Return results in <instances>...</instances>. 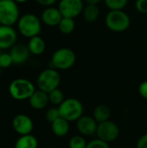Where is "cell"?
<instances>
[{
    "label": "cell",
    "mask_w": 147,
    "mask_h": 148,
    "mask_svg": "<svg viewBox=\"0 0 147 148\" xmlns=\"http://www.w3.org/2000/svg\"><path fill=\"white\" fill-rule=\"evenodd\" d=\"M136 148H147V134L142 135L137 142Z\"/></svg>",
    "instance_id": "cell-30"
},
{
    "label": "cell",
    "mask_w": 147,
    "mask_h": 148,
    "mask_svg": "<svg viewBox=\"0 0 147 148\" xmlns=\"http://www.w3.org/2000/svg\"><path fill=\"white\" fill-rule=\"evenodd\" d=\"M35 1L43 6H50V5L54 4L57 0H35Z\"/></svg>",
    "instance_id": "cell-31"
},
{
    "label": "cell",
    "mask_w": 147,
    "mask_h": 148,
    "mask_svg": "<svg viewBox=\"0 0 147 148\" xmlns=\"http://www.w3.org/2000/svg\"><path fill=\"white\" fill-rule=\"evenodd\" d=\"M139 95L144 98L147 100V81L143 82L139 87Z\"/></svg>",
    "instance_id": "cell-29"
},
{
    "label": "cell",
    "mask_w": 147,
    "mask_h": 148,
    "mask_svg": "<svg viewBox=\"0 0 147 148\" xmlns=\"http://www.w3.org/2000/svg\"><path fill=\"white\" fill-rule=\"evenodd\" d=\"M61 117L68 121H75L82 116L84 108L82 103L75 98L65 99L58 107Z\"/></svg>",
    "instance_id": "cell-3"
},
{
    "label": "cell",
    "mask_w": 147,
    "mask_h": 148,
    "mask_svg": "<svg viewBox=\"0 0 147 148\" xmlns=\"http://www.w3.org/2000/svg\"><path fill=\"white\" fill-rule=\"evenodd\" d=\"M135 7L139 13L147 14V0H137Z\"/></svg>",
    "instance_id": "cell-28"
},
{
    "label": "cell",
    "mask_w": 147,
    "mask_h": 148,
    "mask_svg": "<svg viewBox=\"0 0 147 148\" xmlns=\"http://www.w3.org/2000/svg\"><path fill=\"white\" fill-rule=\"evenodd\" d=\"M88 143L86 140L81 135H75L73 136L68 143L69 148H86Z\"/></svg>",
    "instance_id": "cell-24"
},
{
    "label": "cell",
    "mask_w": 147,
    "mask_h": 148,
    "mask_svg": "<svg viewBox=\"0 0 147 148\" xmlns=\"http://www.w3.org/2000/svg\"><path fill=\"white\" fill-rule=\"evenodd\" d=\"M28 48L29 49L30 54L39 56L44 52L46 49V44L44 40L40 36H36L29 38V41L28 42Z\"/></svg>",
    "instance_id": "cell-17"
},
{
    "label": "cell",
    "mask_w": 147,
    "mask_h": 148,
    "mask_svg": "<svg viewBox=\"0 0 147 148\" xmlns=\"http://www.w3.org/2000/svg\"><path fill=\"white\" fill-rule=\"evenodd\" d=\"M84 19L88 23H94L100 16V8L97 4H87L82 11Z\"/></svg>",
    "instance_id": "cell-20"
},
{
    "label": "cell",
    "mask_w": 147,
    "mask_h": 148,
    "mask_svg": "<svg viewBox=\"0 0 147 148\" xmlns=\"http://www.w3.org/2000/svg\"><path fill=\"white\" fill-rule=\"evenodd\" d=\"M76 61L75 52L68 48H61L54 52L51 58V64L56 69L66 70L74 66Z\"/></svg>",
    "instance_id": "cell-5"
},
{
    "label": "cell",
    "mask_w": 147,
    "mask_h": 148,
    "mask_svg": "<svg viewBox=\"0 0 147 148\" xmlns=\"http://www.w3.org/2000/svg\"><path fill=\"white\" fill-rule=\"evenodd\" d=\"M45 117H46V120L49 122H50V123L54 122L55 120H57L59 117H61L58 108H49L47 111Z\"/></svg>",
    "instance_id": "cell-25"
},
{
    "label": "cell",
    "mask_w": 147,
    "mask_h": 148,
    "mask_svg": "<svg viewBox=\"0 0 147 148\" xmlns=\"http://www.w3.org/2000/svg\"><path fill=\"white\" fill-rule=\"evenodd\" d=\"M86 148H109L108 143L97 139V140H94L92 141H90L89 143H88L87 147Z\"/></svg>",
    "instance_id": "cell-27"
},
{
    "label": "cell",
    "mask_w": 147,
    "mask_h": 148,
    "mask_svg": "<svg viewBox=\"0 0 147 148\" xmlns=\"http://www.w3.org/2000/svg\"><path fill=\"white\" fill-rule=\"evenodd\" d=\"M60 82V74L55 69H47L42 71L37 77V86L39 89L48 94L58 88Z\"/></svg>",
    "instance_id": "cell-7"
},
{
    "label": "cell",
    "mask_w": 147,
    "mask_h": 148,
    "mask_svg": "<svg viewBox=\"0 0 147 148\" xmlns=\"http://www.w3.org/2000/svg\"><path fill=\"white\" fill-rule=\"evenodd\" d=\"M1 54H2V52H1V49H0V56H1Z\"/></svg>",
    "instance_id": "cell-35"
},
{
    "label": "cell",
    "mask_w": 147,
    "mask_h": 148,
    "mask_svg": "<svg viewBox=\"0 0 147 148\" xmlns=\"http://www.w3.org/2000/svg\"><path fill=\"white\" fill-rule=\"evenodd\" d=\"M36 91L33 83L23 78L16 79L11 82L9 87V92L11 97L17 101L29 100Z\"/></svg>",
    "instance_id": "cell-2"
},
{
    "label": "cell",
    "mask_w": 147,
    "mask_h": 148,
    "mask_svg": "<svg viewBox=\"0 0 147 148\" xmlns=\"http://www.w3.org/2000/svg\"><path fill=\"white\" fill-rule=\"evenodd\" d=\"M58 9L63 17L75 18L82 13L84 10L83 0H61Z\"/></svg>",
    "instance_id": "cell-9"
},
{
    "label": "cell",
    "mask_w": 147,
    "mask_h": 148,
    "mask_svg": "<svg viewBox=\"0 0 147 148\" xmlns=\"http://www.w3.org/2000/svg\"><path fill=\"white\" fill-rule=\"evenodd\" d=\"M11 64H13V62L10 53H2L0 56V67L2 69H7Z\"/></svg>",
    "instance_id": "cell-26"
},
{
    "label": "cell",
    "mask_w": 147,
    "mask_h": 148,
    "mask_svg": "<svg viewBox=\"0 0 147 148\" xmlns=\"http://www.w3.org/2000/svg\"><path fill=\"white\" fill-rule=\"evenodd\" d=\"M16 3H24V2H26V1H28V0H14Z\"/></svg>",
    "instance_id": "cell-33"
},
{
    "label": "cell",
    "mask_w": 147,
    "mask_h": 148,
    "mask_svg": "<svg viewBox=\"0 0 147 148\" xmlns=\"http://www.w3.org/2000/svg\"><path fill=\"white\" fill-rule=\"evenodd\" d=\"M53 134L57 137H64L69 132V121L62 117H59L51 123Z\"/></svg>",
    "instance_id": "cell-16"
},
{
    "label": "cell",
    "mask_w": 147,
    "mask_h": 148,
    "mask_svg": "<svg viewBox=\"0 0 147 148\" xmlns=\"http://www.w3.org/2000/svg\"><path fill=\"white\" fill-rule=\"evenodd\" d=\"M75 27V20L69 17H62V19L58 24L59 30L64 35L71 34L74 31Z\"/></svg>",
    "instance_id": "cell-21"
},
{
    "label": "cell",
    "mask_w": 147,
    "mask_h": 148,
    "mask_svg": "<svg viewBox=\"0 0 147 148\" xmlns=\"http://www.w3.org/2000/svg\"><path fill=\"white\" fill-rule=\"evenodd\" d=\"M16 32L11 26L0 24V49H6L15 45Z\"/></svg>",
    "instance_id": "cell-12"
},
{
    "label": "cell",
    "mask_w": 147,
    "mask_h": 148,
    "mask_svg": "<svg viewBox=\"0 0 147 148\" xmlns=\"http://www.w3.org/2000/svg\"><path fill=\"white\" fill-rule=\"evenodd\" d=\"M29 49L28 48V45L18 43L15 44L11 47V49L10 51V55L12 58V62L16 65H21L23 64L29 56Z\"/></svg>",
    "instance_id": "cell-13"
},
{
    "label": "cell",
    "mask_w": 147,
    "mask_h": 148,
    "mask_svg": "<svg viewBox=\"0 0 147 148\" xmlns=\"http://www.w3.org/2000/svg\"><path fill=\"white\" fill-rule=\"evenodd\" d=\"M17 27L22 36L31 38L33 36H39L42 29L41 20L36 15L27 13L18 19Z\"/></svg>",
    "instance_id": "cell-1"
},
{
    "label": "cell",
    "mask_w": 147,
    "mask_h": 148,
    "mask_svg": "<svg viewBox=\"0 0 147 148\" xmlns=\"http://www.w3.org/2000/svg\"><path fill=\"white\" fill-rule=\"evenodd\" d=\"M107 27L114 32H123L126 30L131 23L129 16L123 10H110L106 16Z\"/></svg>",
    "instance_id": "cell-4"
},
{
    "label": "cell",
    "mask_w": 147,
    "mask_h": 148,
    "mask_svg": "<svg viewBox=\"0 0 147 148\" xmlns=\"http://www.w3.org/2000/svg\"><path fill=\"white\" fill-rule=\"evenodd\" d=\"M19 18V8L14 0H0V24L12 26Z\"/></svg>",
    "instance_id": "cell-6"
},
{
    "label": "cell",
    "mask_w": 147,
    "mask_h": 148,
    "mask_svg": "<svg viewBox=\"0 0 147 148\" xmlns=\"http://www.w3.org/2000/svg\"><path fill=\"white\" fill-rule=\"evenodd\" d=\"M76 127L81 134L85 136H90L94 134H96L98 123L94 119V117L82 115L76 121Z\"/></svg>",
    "instance_id": "cell-11"
},
{
    "label": "cell",
    "mask_w": 147,
    "mask_h": 148,
    "mask_svg": "<svg viewBox=\"0 0 147 148\" xmlns=\"http://www.w3.org/2000/svg\"><path fill=\"white\" fill-rule=\"evenodd\" d=\"M62 15L58 8L48 7L42 13V21L48 26H58L62 19Z\"/></svg>",
    "instance_id": "cell-14"
},
{
    "label": "cell",
    "mask_w": 147,
    "mask_h": 148,
    "mask_svg": "<svg viewBox=\"0 0 147 148\" xmlns=\"http://www.w3.org/2000/svg\"><path fill=\"white\" fill-rule=\"evenodd\" d=\"M128 3V0H105V3L110 10H123Z\"/></svg>",
    "instance_id": "cell-23"
},
{
    "label": "cell",
    "mask_w": 147,
    "mask_h": 148,
    "mask_svg": "<svg viewBox=\"0 0 147 148\" xmlns=\"http://www.w3.org/2000/svg\"><path fill=\"white\" fill-rule=\"evenodd\" d=\"M96 134L98 139L110 143L117 140L120 134V128L116 123L112 121H107L105 122H101L98 124V127L96 130Z\"/></svg>",
    "instance_id": "cell-8"
},
{
    "label": "cell",
    "mask_w": 147,
    "mask_h": 148,
    "mask_svg": "<svg viewBox=\"0 0 147 148\" xmlns=\"http://www.w3.org/2000/svg\"><path fill=\"white\" fill-rule=\"evenodd\" d=\"M110 116H111V110L107 105L104 104L98 105L94 110V119L97 121L98 124L109 121Z\"/></svg>",
    "instance_id": "cell-18"
},
{
    "label": "cell",
    "mask_w": 147,
    "mask_h": 148,
    "mask_svg": "<svg viewBox=\"0 0 147 148\" xmlns=\"http://www.w3.org/2000/svg\"><path fill=\"white\" fill-rule=\"evenodd\" d=\"M1 73H2V68L0 67V75H1Z\"/></svg>",
    "instance_id": "cell-34"
},
{
    "label": "cell",
    "mask_w": 147,
    "mask_h": 148,
    "mask_svg": "<svg viewBox=\"0 0 147 148\" xmlns=\"http://www.w3.org/2000/svg\"><path fill=\"white\" fill-rule=\"evenodd\" d=\"M38 141L37 139L31 135H21L16 141L15 148H37Z\"/></svg>",
    "instance_id": "cell-19"
},
{
    "label": "cell",
    "mask_w": 147,
    "mask_h": 148,
    "mask_svg": "<svg viewBox=\"0 0 147 148\" xmlns=\"http://www.w3.org/2000/svg\"><path fill=\"white\" fill-rule=\"evenodd\" d=\"M29 105L34 109H43L49 103V94L42 90H36L29 99Z\"/></svg>",
    "instance_id": "cell-15"
},
{
    "label": "cell",
    "mask_w": 147,
    "mask_h": 148,
    "mask_svg": "<svg viewBox=\"0 0 147 148\" xmlns=\"http://www.w3.org/2000/svg\"><path fill=\"white\" fill-rule=\"evenodd\" d=\"M85 3H87V4H97L99 3H101L102 0H83Z\"/></svg>",
    "instance_id": "cell-32"
},
{
    "label": "cell",
    "mask_w": 147,
    "mask_h": 148,
    "mask_svg": "<svg viewBox=\"0 0 147 148\" xmlns=\"http://www.w3.org/2000/svg\"><path fill=\"white\" fill-rule=\"evenodd\" d=\"M12 126L14 130L20 135L30 134L34 127L32 120L28 115L23 114H17L14 117Z\"/></svg>",
    "instance_id": "cell-10"
},
{
    "label": "cell",
    "mask_w": 147,
    "mask_h": 148,
    "mask_svg": "<svg viewBox=\"0 0 147 148\" xmlns=\"http://www.w3.org/2000/svg\"><path fill=\"white\" fill-rule=\"evenodd\" d=\"M49 102L55 106H60L65 100L63 92L59 88L54 89L53 91L49 93Z\"/></svg>",
    "instance_id": "cell-22"
}]
</instances>
